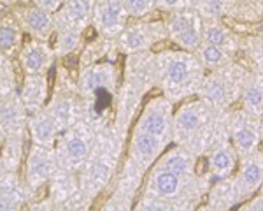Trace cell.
I'll return each mask as SVG.
<instances>
[{"label": "cell", "instance_id": "6da1fadb", "mask_svg": "<svg viewBox=\"0 0 263 211\" xmlns=\"http://www.w3.org/2000/svg\"><path fill=\"white\" fill-rule=\"evenodd\" d=\"M126 141V134L118 130L112 124L97 132L86 162L78 171L79 185L93 199H99L109 183L112 181L118 167L121 164L123 146Z\"/></svg>", "mask_w": 263, "mask_h": 211}, {"label": "cell", "instance_id": "7a4b0ae2", "mask_svg": "<svg viewBox=\"0 0 263 211\" xmlns=\"http://www.w3.org/2000/svg\"><path fill=\"white\" fill-rule=\"evenodd\" d=\"M156 84L167 99L179 100L200 84V63L188 51L156 53Z\"/></svg>", "mask_w": 263, "mask_h": 211}, {"label": "cell", "instance_id": "3957f363", "mask_svg": "<svg viewBox=\"0 0 263 211\" xmlns=\"http://www.w3.org/2000/svg\"><path fill=\"white\" fill-rule=\"evenodd\" d=\"M97 130L84 118L76 121L74 125L62 130L54 145L58 166L78 172L86 162L93 145H95Z\"/></svg>", "mask_w": 263, "mask_h": 211}, {"label": "cell", "instance_id": "277c9868", "mask_svg": "<svg viewBox=\"0 0 263 211\" xmlns=\"http://www.w3.org/2000/svg\"><path fill=\"white\" fill-rule=\"evenodd\" d=\"M144 169L134 162L130 157L123 160L120 164L116 174L104 194H107L105 201L100 204L105 211H116V209H132L134 208V199L137 196V190L141 188Z\"/></svg>", "mask_w": 263, "mask_h": 211}, {"label": "cell", "instance_id": "5b68a950", "mask_svg": "<svg viewBox=\"0 0 263 211\" xmlns=\"http://www.w3.org/2000/svg\"><path fill=\"white\" fill-rule=\"evenodd\" d=\"M57 167L58 160L57 153H54V148L28 143L23 169H21V174H23L25 185H27L28 190V201L46 196L48 181L53 176Z\"/></svg>", "mask_w": 263, "mask_h": 211}, {"label": "cell", "instance_id": "8992f818", "mask_svg": "<svg viewBox=\"0 0 263 211\" xmlns=\"http://www.w3.org/2000/svg\"><path fill=\"white\" fill-rule=\"evenodd\" d=\"M209 108L203 100L182 104L177 109V113H174L172 141H176L179 146L188 148L193 153L197 143L202 139L207 125H209Z\"/></svg>", "mask_w": 263, "mask_h": 211}, {"label": "cell", "instance_id": "52a82bcc", "mask_svg": "<svg viewBox=\"0 0 263 211\" xmlns=\"http://www.w3.org/2000/svg\"><path fill=\"white\" fill-rule=\"evenodd\" d=\"M46 196L54 204V209L81 211L90 206V197L79 185L78 172L58 166L48 181Z\"/></svg>", "mask_w": 263, "mask_h": 211}, {"label": "cell", "instance_id": "ba28073f", "mask_svg": "<svg viewBox=\"0 0 263 211\" xmlns=\"http://www.w3.org/2000/svg\"><path fill=\"white\" fill-rule=\"evenodd\" d=\"M167 39L165 23L162 21H134L126 23L120 36L116 37V42L120 46L121 55H132L139 51H147L158 42Z\"/></svg>", "mask_w": 263, "mask_h": 211}, {"label": "cell", "instance_id": "9c48e42d", "mask_svg": "<svg viewBox=\"0 0 263 211\" xmlns=\"http://www.w3.org/2000/svg\"><path fill=\"white\" fill-rule=\"evenodd\" d=\"M190 180L192 178H184V176L176 174L165 167L155 166L147 176L142 196L160 197L163 201H168L176 208L179 202L188 199Z\"/></svg>", "mask_w": 263, "mask_h": 211}, {"label": "cell", "instance_id": "30bf717a", "mask_svg": "<svg viewBox=\"0 0 263 211\" xmlns=\"http://www.w3.org/2000/svg\"><path fill=\"white\" fill-rule=\"evenodd\" d=\"M167 39L184 51H195L202 44V20L197 11L182 9L171 12L165 21Z\"/></svg>", "mask_w": 263, "mask_h": 211}, {"label": "cell", "instance_id": "8fae6325", "mask_svg": "<svg viewBox=\"0 0 263 211\" xmlns=\"http://www.w3.org/2000/svg\"><path fill=\"white\" fill-rule=\"evenodd\" d=\"M11 11L23 33L32 39L51 42L54 36V12L42 9L30 0H21L14 7H11Z\"/></svg>", "mask_w": 263, "mask_h": 211}, {"label": "cell", "instance_id": "7c38bea8", "mask_svg": "<svg viewBox=\"0 0 263 211\" xmlns=\"http://www.w3.org/2000/svg\"><path fill=\"white\" fill-rule=\"evenodd\" d=\"M121 84V71L116 62H97L78 67V88L81 97L97 90H118Z\"/></svg>", "mask_w": 263, "mask_h": 211}, {"label": "cell", "instance_id": "4fadbf2b", "mask_svg": "<svg viewBox=\"0 0 263 211\" xmlns=\"http://www.w3.org/2000/svg\"><path fill=\"white\" fill-rule=\"evenodd\" d=\"M172 100L167 99L165 95H160L151 99L144 106L141 118H139L135 127L168 143L172 141Z\"/></svg>", "mask_w": 263, "mask_h": 211}, {"label": "cell", "instance_id": "5bb4252c", "mask_svg": "<svg viewBox=\"0 0 263 211\" xmlns=\"http://www.w3.org/2000/svg\"><path fill=\"white\" fill-rule=\"evenodd\" d=\"M57 60L51 42L32 37L21 44L16 55V62L23 74H49V71L57 65Z\"/></svg>", "mask_w": 263, "mask_h": 211}, {"label": "cell", "instance_id": "9a60e30c", "mask_svg": "<svg viewBox=\"0 0 263 211\" xmlns=\"http://www.w3.org/2000/svg\"><path fill=\"white\" fill-rule=\"evenodd\" d=\"M128 21L130 16L121 0H95L91 16V28L95 33L116 39Z\"/></svg>", "mask_w": 263, "mask_h": 211}, {"label": "cell", "instance_id": "2e32d148", "mask_svg": "<svg viewBox=\"0 0 263 211\" xmlns=\"http://www.w3.org/2000/svg\"><path fill=\"white\" fill-rule=\"evenodd\" d=\"M125 83L132 84L139 92L146 94L156 84V53L139 51L126 55L125 62Z\"/></svg>", "mask_w": 263, "mask_h": 211}, {"label": "cell", "instance_id": "e0dca14e", "mask_svg": "<svg viewBox=\"0 0 263 211\" xmlns=\"http://www.w3.org/2000/svg\"><path fill=\"white\" fill-rule=\"evenodd\" d=\"M165 146H167V141L135 127L128 141V157L144 171H147L153 164H156Z\"/></svg>", "mask_w": 263, "mask_h": 211}, {"label": "cell", "instance_id": "ac0fdd59", "mask_svg": "<svg viewBox=\"0 0 263 211\" xmlns=\"http://www.w3.org/2000/svg\"><path fill=\"white\" fill-rule=\"evenodd\" d=\"M95 0H63L54 12V28H72L86 33L91 28V16Z\"/></svg>", "mask_w": 263, "mask_h": 211}, {"label": "cell", "instance_id": "d6986e66", "mask_svg": "<svg viewBox=\"0 0 263 211\" xmlns=\"http://www.w3.org/2000/svg\"><path fill=\"white\" fill-rule=\"evenodd\" d=\"M27 120L28 113L18 92L0 99V132L4 136H27Z\"/></svg>", "mask_w": 263, "mask_h": 211}, {"label": "cell", "instance_id": "ffe728a7", "mask_svg": "<svg viewBox=\"0 0 263 211\" xmlns=\"http://www.w3.org/2000/svg\"><path fill=\"white\" fill-rule=\"evenodd\" d=\"M142 92H139L137 88H134L132 84L123 81L118 88L116 94V102H114V118L112 125L121 132H128L132 120L137 115L139 108L142 102Z\"/></svg>", "mask_w": 263, "mask_h": 211}, {"label": "cell", "instance_id": "44dd1931", "mask_svg": "<svg viewBox=\"0 0 263 211\" xmlns=\"http://www.w3.org/2000/svg\"><path fill=\"white\" fill-rule=\"evenodd\" d=\"M18 95L27 113L44 109L51 95L48 74H23L18 86Z\"/></svg>", "mask_w": 263, "mask_h": 211}, {"label": "cell", "instance_id": "7402d4cb", "mask_svg": "<svg viewBox=\"0 0 263 211\" xmlns=\"http://www.w3.org/2000/svg\"><path fill=\"white\" fill-rule=\"evenodd\" d=\"M27 204L28 190L21 171L0 172V211H18Z\"/></svg>", "mask_w": 263, "mask_h": 211}, {"label": "cell", "instance_id": "603a6c76", "mask_svg": "<svg viewBox=\"0 0 263 211\" xmlns=\"http://www.w3.org/2000/svg\"><path fill=\"white\" fill-rule=\"evenodd\" d=\"M60 127L53 120L46 109H39V111L28 113L27 120V139L32 145L48 146L54 148L57 139L60 136Z\"/></svg>", "mask_w": 263, "mask_h": 211}, {"label": "cell", "instance_id": "cb8c5ba5", "mask_svg": "<svg viewBox=\"0 0 263 211\" xmlns=\"http://www.w3.org/2000/svg\"><path fill=\"white\" fill-rule=\"evenodd\" d=\"M120 46L114 37H105L95 33L91 39H84V44L79 51V65L97 62H116L120 58Z\"/></svg>", "mask_w": 263, "mask_h": 211}, {"label": "cell", "instance_id": "d4e9b609", "mask_svg": "<svg viewBox=\"0 0 263 211\" xmlns=\"http://www.w3.org/2000/svg\"><path fill=\"white\" fill-rule=\"evenodd\" d=\"M23 44V30L11 9L0 12V55L16 58Z\"/></svg>", "mask_w": 263, "mask_h": 211}, {"label": "cell", "instance_id": "484cf974", "mask_svg": "<svg viewBox=\"0 0 263 211\" xmlns=\"http://www.w3.org/2000/svg\"><path fill=\"white\" fill-rule=\"evenodd\" d=\"M27 136H9L0 148V172L21 171L27 155Z\"/></svg>", "mask_w": 263, "mask_h": 211}, {"label": "cell", "instance_id": "4316f807", "mask_svg": "<svg viewBox=\"0 0 263 211\" xmlns=\"http://www.w3.org/2000/svg\"><path fill=\"white\" fill-rule=\"evenodd\" d=\"M156 166L165 167L168 171L176 172L184 178H193L195 174V153L184 146H177L174 150H168L167 153H162L156 160Z\"/></svg>", "mask_w": 263, "mask_h": 211}, {"label": "cell", "instance_id": "83f0119b", "mask_svg": "<svg viewBox=\"0 0 263 211\" xmlns=\"http://www.w3.org/2000/svg\"><path fill=\"white\" fill-rule=\"evenodd\" d=\"M84 39H86V33L72 30V28H54V36L51 39L53 44L54 55H57L58 60L69 57H79Z\"/></svg>", "mask_w": 263, "mask_h": 211}, {"label": "cell", "instance_id": "f1b7e54d", "mask_svg": "<svg viewBox=\"0 0 263 211\" xmlns=\"http://www.w3.org/2000/svg\"><path fill=\"white\" fill-rule=\"evenodd\" d=\"M227 95H228L227 81L219 74H213L200 84V97L205 104L221 106L227 100Z\"/></svg>", "mask_w": 263, "mask_h": 211}, {"label": "cell", "instance_id": "f546056e", "mask_svg": "<svg viewBox=\"0 0 263 211\" xmlns=\"http://www.w3.org/2000/svg\"><path fill=\"white\" fill-rule=\"evenodd\" d=\"M16 58L0 57V99L9 97L11 94L18 92L20 81H18V69L16 67Z\"/></svg>", "mask_w": 263, "mask_h": 211}, {"label": "cell", "instance_id": "4dcf8cb0", "mask_svg": "<svg viewBox=\"0 0 263 211\" xmlns=\"http://www.w3.org/2000/svg\"><path fill=\"white\" fill-rule=\"evenodd\" d=\"M263 181V162L258 159H249L242 167L240 174V185L246 192H253L261 185Z\"/></svg>", "mask_w": 263, "mask_h": 211}, {"label": "cell", "instance_id": "1f68e13d", "mask_svg": "<svg viewBox=\"0 0 263 211\" xmlns=\"http://www.w3.org/2000/svg\"><path fill=\"white\" fill-rule=\"evenodd\" d=\"M209 164H211V171H213L214 176L224 178V176L230 174L233 171V167H235V159H233L230 150H227L224 146H221L213 151Z\"/></svg>", "mask_w": 263, "mask_h": 211}, {"label": "cell", "instance_id": "d6a6232c", "mask_svg": "<svg viewBox=\"0 0 263 211\" xmlns=\"http://www.w3.org/2000/svg\"><path fill=\"white\" fill-rule=\"evenodd\" d=\"M197 51H198V62L203 63V65H207V67L219 65V63L224 62V57H227L221 46L209 44V42H205V44H200L197 48Z\"/></svg>", "mask_w": 263, "mask_h": 211}, {"label": "cell", "instance_id": "836d02e7", "mask_svg": "<svg viewBox=\"0 0 263 211\" xmlns=\"http://www.w3.org/2000/svg\"><path fill=\"white\" fill-rule=\"evenodd\" d=\"M121 2L125 6L126 14L134 20H142L156 11L155 0H121Z\"/></svg>", "mask_w": 263, "mask_h": 211}, {"label": "cell", "instance_id": "e575fe53", "mask_svg": "<svg viewBox=\"0 0 263 211\" xmlns=\"http://www.w3.org/2000/svg\"><path fill=\"white\" fill-rule=\"evenodd\" d=\"M233 139H235L237 146L244 151H251L253 148L258 145V134L246 124H240L235 127V130H233Z\"/></svg>", "mask_w": 263, "mask_h": 211}, {"label": "cell", "instance_id": "d590c367", "mask_svg": "<svg viewBox=\"0 0 263 211\" xmlns=\"http://www.w3.org/2000/svg\"><path fill=\"white\" fill-rule=\"evenodd\" d=\"M197 12L202 16H219L227 11L228 7V0H193Z\"/></svg>", "mask_w": 263, "mask_h": 211}, {"label": "cell", "instance_id": "8d00e7d4", "mask_svg": "<svg viewBox=\"0 0 263 211\" xmlns=\"http://www.w3.org/2000/svg\"><path fill=\"white\" fill-rule=\"evenodd\" d=\"M244 104L251 113H260L263 109V86L249 84L244 92Z\"/></svg>", "mask_w": 263, "mask_h": 211}, {"label": "cell", "instance_id": "74e56055", "mask_svg": "<svg viewBox=\"0 0 263 211\" xmlns=\"http://www.w3.org/2000/svg\"><path fill=\"white\" fill-rule=\"evenodd\" d=\"M202 36H203V39H205V42L221 46V48L227 44V41H228L227 32L223 30V27H218V25H209V27H205L203 28Z\"/></svg>", "mask_w": 263, "mask_h": 211}, {"label": "cell", "instance_id": "f35d334b", "mask_svg": "<svg viewBox=\"0 0 263 211\" xmlns=\"http://www.w3.org/2000/svg\"><path fill=\"white\" fill-rule=\"evenodd\" d=\"M155 2H156V9L176 12L182 9H190L193 0H155Z\"/></svg>", "mask_w": 263, "mask_h": 211}, {"label": "cell", "instance_id": "ab89813d", "mask_svg": "<svg viewBox=\"0 0 263 211\" xmlns=\"http://www.w3.org/2000/svg\"><path fill=\"white\" fill-rule=\"evenodd\" d=\"M30 2H33L35 6H39L49 12H57L63 4V0H30Z\"/></svg>", "mask_w": 263, "mask_h": 211}, {"label": "cell", "instance_id": "60d3db41", "mask_svg": "<svg viewBox=\"0 0 263 211\" xmlns=\"http://www.w3.org/2000/svg\"><path fill=\"white\" fill-rule=\"evenodd\" d=\"M21 0H0V7H6V9H11L16 4H20Z\"/></svg>", "mask_w": 263, "mask_h": 211}, {"label": "cell", "instance_id": "b9f144b4", "mask_svg": "<svg viewBox=\"0 0 263 211\" xmlns=\"http://www.w3.org/2000/svg\"><path fill=\"white\" fill-rule=\"evenodd\" d=\"M6 139H7V137H6V136H4V134H2V132H0V148H2V145H4V141H6Z\"/></svg>", "mask_w": 263, "mask_h": 211}, {"label": "cell", "instance_id": "7bdbcfd3", "mask_svg": "<svg viewBox=\"0 0 263 211\" xmlns=\"http://www.w3.org/2000/svg\"><path fill=\"white\" fill-rule=\"evenodd\" d=\"M2 11H6V9H4V7H0V12H2Z\"/></svg>", "mask_w": 263, "mask_h": 211}, {"label": "cell", "instance_id": "ee69618b", "mask_svg": "<svg viewBox=\"0 0 263 211\" xmlns=\"http://www.w3.org/2000/svg\"><path fill=\"white\" fill-rule=\"evenodd\" d=\"M0 57H2V55H0Z\"/></svg>", "mask_w": 263, "mask_h": 211}]
</instances>
